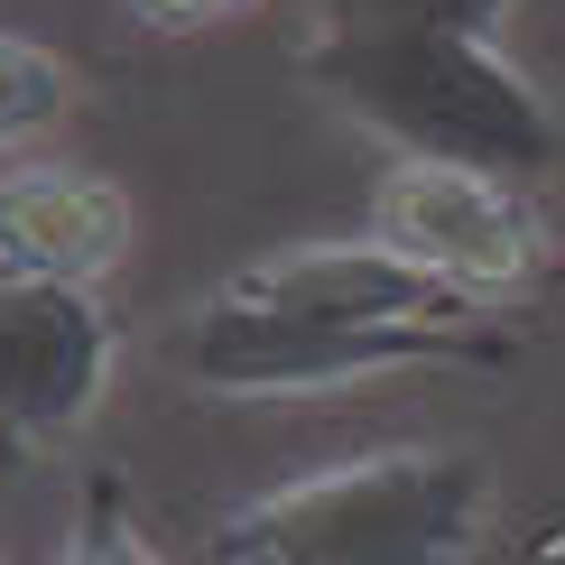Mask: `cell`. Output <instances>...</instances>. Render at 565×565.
<instances>
[{"label":"cell","mask_w":565,"mask_h":565,"mask_svg":"<svg viewBox=\"0 0 565 565\" xmlns=\"http://www.w3.org/2000/svg\"><path fill=\"white\" fill-rule=\"evenodd\" d=\"M297 75L398 158H445V168L529 185L565 149L547 93L482 29H316Z\"/></svg>","instance_id":"6da1fadb"},{"label":"cell","mask_w":565,"mask_h":565,"mask_svg":"<svg viewBox=\"0 0 565 565\" xmlns=\"http://www.w3.org/2000/svg\"><path fill=\"white\" fill-rule=\"evenodd\" d=\"M491 491L463 455H362L242 501L214 537L223 565H463Z\"/></svg>","instance_id":"7a4b0ae2"},{"label":"cell","mask_w":565,"mask_h":565,"mask_svg":"<svg viewBox=\"0 0 565 565\" xmlns=\"http://www.w3.org/2000/svg\"><path fill=\"white\" fill-rule=\"evenodd\" d=\"M501 334L473 316L445 324H343V316H297V306H250L214 288L177 334V371L214 398H316L352 381H390V371L427 362H501Z\"/></svg>","instance_id":"3957f363"},{"label":"cell","mask_w":565,"mask_h":565,"mask_svg":"<svg viewBox=\"0 0 565 565\" xmlns=\"http://www.w3.org/2000/svg\"><path fill=\"white\" fill-rule=\"evenodd\" d=\"M371 242L398 250L408 269H427L463 306H510L547 269V232H537L529 185L445 168V158H390V177L371 185Z\"/></svg>","instance_id":"277c9868"},{"label":"cell","mask_w":565,"mask_h":565,"mask_svg":"<svg viewBox=\"0 0 565 565\" xmlns=\"http://www.w3.org/2000/svg\"><path fill=\"white\" fill-rule=\"evenodd\" d=\"M111 390V316L65 278H0V436H75Z\"/></svg>","instance_id":"5b68a950"},{"label":"cell","mask_w":565,"mask_h":565,"mask_svg":"<svg viewBox=\"0 0 565 565\" xmlns=\"http://www.w3.org/2000/svg\"><path fill=\"white\" fill-rule=\"evenodd\" d=\"M130 250V195L93 168H10L0 177V278L93 288Z\"/></svg>","instance_id":"8992f818"},{"label":"cell","mask_w":565,"mask_h":565,"mask_svg":"<svg viewBox=\"0 0 565 565\" xmlns=\"http://www.w3.org/2000/svg\"><path fill=\"white\" fill-rule=\"evenodd\" d=\"M65 103H75V65H65L56 46L0 29V149H19V139L56 130Z\"/></svg>","instance_id":"52a82bcc"},{"label":"cell","mask_w":565,"mask_h":565,"mask_svg":"<svg viewBox=\"0 0 565 565\" xmlns=\"http://www.w3.org/2000/svg\"><path fill=\"white\" fill-rule=\"evenodd\" d=\"M510 0H316V29H501Z\"/></svg>","instance_id":"ba28073f"},{"label":"cell","mask_w":565,"mask_h":565,"mask_svg":"<svg viewBox=\"0 0 565 565\" xmlns=\"http://www.w3.org/2000/svg\"><path fill=\"white\" fill-rule=\"evenodd\" d=\"M65 565H168V556L139 537L121 482L93 473V482H84V520H75V537H65Z\"/></svg>","instance_id":"9c48e42d"},{"label":"cell","mask_w":565,"mask_h":565,"mask_svg":"<svg viewBox=\"0 0 565 565\" xmlns=\"http://www.w3.org/2000/svg\"><path fill=\"white\" fill-rule=\"evenodd\" d=\"M149 29H214V19H232V10H250V0H130Z\"/></svg>","instance_id":"30bf717a"}]
</instances>
